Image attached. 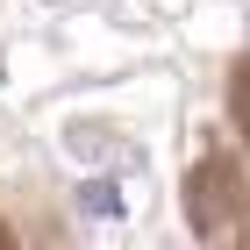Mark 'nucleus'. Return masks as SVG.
<instances>
[{"mask_svg":"<svg viewBox=\"0 0 250 250\" xmlns=\"http://www.w3.org/2000/svg\"><path fill=\"white\" fill-rule=\"evenodd\" d=\"M79 208H86V214H107V222H115V214H122V193L107 186V179H86V186H79Z\"/></svg>","mask_w":250,"mask_h":250,"instance_id":"1","label":"nucleus"},{"mask_svg":"<svg viewBox=\"0 0 250 250\" xmlns=\"http://www.w3.org/2000/svg\"><path fill=\"white\" fill-rule=\"evenodd\" d=\"M229 100H236V129L250 136V58L236 64V86H229Z\"/></svg>","mask_w":250,"mask_h":250,"instance_id":"2","label":"nucleus"},{"mask_svg":"<svg viewBox=\"0 0 250 250\" xmlns=\"http://www.w3.org/2000/svg\"><path fill=\"white\" fill-rule=\"evenodd\" d=\"M0 236H7V229H0Z\"/></svg>","mask_w":250,"mask_h":250,"instance_id":"3","label":"nucleus"}]
</instances>
